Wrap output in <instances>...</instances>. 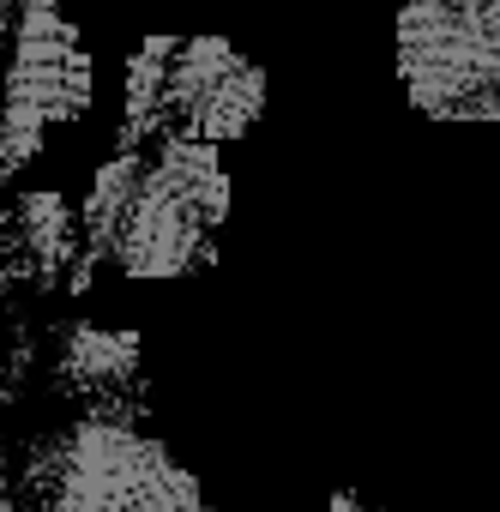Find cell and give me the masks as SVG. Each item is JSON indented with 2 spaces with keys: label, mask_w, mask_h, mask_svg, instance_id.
<instances>
[{
  "label": "cell",
  "mask_w": 500,
  "mask_h": 512,
  "mask_svg": "<svg viewBox=\"0 0 500 512\" xmlns=\"http://www.w3.org/2000/svg\"><path fill=\"white\" fill-rule=\"evenodd\" d=\"M85 211V266L73 290L91 284L97 266L127 278H193L217 266V229L229 217V175L205 139H157L151 151H115Z\"/></svg>",
  "instance_id": "cell-1"
},
{
  "label": "cell",
  "mask_w": 500,
  "mask_h": 512,
  "mask_svg": "<svg viewBox=\"0 0 500 512\" xmlns=\"http://www.w3.org/2000/svg\"><path fill=\"white\" fill-rule=\"evenodd\" d=\"M25 500L37 512H211L199 476L133 416H79L37 434Z\"/></svg>",
  "instance_id": "cell-2"
},
{
  "label": "cell",
  "mask_w": 500,
  "mask_h": 512,
  "mask_svg": "<svg viewBox=\"0 0 500 512\" xmlns=\"http://www.w3.org/2000/svg\"><path fill=\"white\" fill-rule=\"evenodd\" d=\"M398 79L428 121H500V0H404Z\"/></svg>",
  "instance_id": "cell-3"
},
{
  "label": "cell",
  "mask_w": 500,
  "mask_h": 512,
  "mask_svg": "<svg viewBox=\"0 0 500 512\" xmlns=\"http://www.w3.org/2000/svg\"><path fill=\"white\" fill-rule=\"evenodd\" d=\"M91 109V55L61 0H19V31L0 103V169H25L43 151V133Z\"/></svg>",
  "instance_id": "cell-4"
},
{
  "label": "cell",
  "mask_w": 500,
  "mask_h": 512,
  "mask_svg": "<svg viewBox=\"0 0 500 512\" xmlns=\"http://www.w3.org/2000/svg\"><path fill=\"white\" fill-rule=\"evenodd\" d=\"M266 115V67L223 37H175L163 73V139H241Z\"/></svg>",
  "instance_id": "cell-5"
},
{
  "label": "cell",
  "mask_w": 500,
  "mask_h": 512,
  "mask_svg": "<svg viewBox=\"0 0 500 512\" xmlns=\"http://www.w3.org/2000/svg\"><path fill=\"white\" fill-rule=\"evenodd\" d=\"M139 332L73 320L55 338V392L79 398L85 416H133L139 422Z\"/></svg>",
  "instance_id": "cell-6"
},
{
  "label": "cell",
  "mask_w": 500,
  "mask_h": 512,
  "mask_svg": "<svg viewBox=\"0 0 500 512\" xmlns=\"http://www.w3.org/2000/svg\"><path fill=\"white\" fill-rule=\"evenodd\" d=\"M19 229H25L31 290L73 284V272L85 266V211H73L61 193H19Z\"/></svg>",
  "instance_id": "cell-7"
},
{
  "label": "cell",
  "mask_w": 500,
  "mask_h": 512,
  "mask_svg": "<svg viewBox=\"0 0 500 512\" xmlns=\"http://www.w3.org/2000/svg\"><path fill=\"white\" fill-rule=\"evenodd\" d=\"M175 37H145L127 55V121H121V151H151L163 139V73H169Z\"/></svg>",
  "instance_id": "cell-8"
},
{
  "label": "cell",
  "mask_w": 500,
  "mask_h": 512,
  "mask_svg": "<svg viewBox=\"0 0 500 512\" xmlns=\"http://www.w3.org/2000/svg\"><path fill=\"white\" fill-rule=\"evenodd\" d=\"M13 290H31V260H25V229H19L13 175L0 169V302H7Z\"/></svg>",
  "instance_id": "cell-9"
},
{
  "label": "cell",
  "mask_w": 500,
  "mask_h": 512,
  "mask_svg": "<svg viewBox=\"0 0 500 512\" xmlns=\"http://www.w3.org/2000/svg\"><path fill=\"white\" fill-rule=\"evenodd\" d=\"M0 512H19V488L7 476V452H0Z\"/></svg>",
  "instance_id": "cell-10"
},
{
  "label": "cell",
  "mask_w": 500,
  "mask_h": 512,
  "mask_svg": "<svg viewBox=\"0 0 500 512\" xmlns=\"http://www.w3.org/2000/svg\"><path fill=\"white\" fill-rule=\"evenodd\" d=\"M13 13H19V0H0V55H7V37L19 31V25H13Z\"/></svg>",
  "instance_id": "cell-11"
},
{
  "label": "cell",
  "mask_w": 500,
  "mask_h": 512,
  "mask_svg": "<svg viewBox=\"0 0 500 512\" xmlns=\"http://www.w3.org/2000/svg\"><path fill=\"white\" fill-rule=\"evenodd\" d=\"M332 506H338V512H362V506H356V500H350V494H338V500H332Z\"/></svg>",
  "instance_id": "cell-12"
},
{
  "label": "cell",
  "mask_w": 500,
  "mask_h": 512,
  "mask_svg": "<svg viewBox=\"0 0 500 512\" xmlns=\"http://www.w3.org/2000/svg\"><path fill=\"white\" fill-rule=\"evenodd\" d=\"M0 380H7V356H0Z\"/></svg>",
  "instance_id": "cell-13"
}]
</instances>
